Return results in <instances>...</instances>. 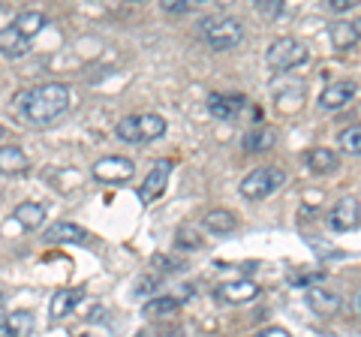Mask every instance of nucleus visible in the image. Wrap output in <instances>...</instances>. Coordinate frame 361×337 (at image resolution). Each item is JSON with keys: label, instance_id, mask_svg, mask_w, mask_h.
I'll use <instances>...</instances> for the list:
<instances>
[{"label": "nucleus", "instance_id": "1", "mask_svg": "<svg viewBox=\"0 0 361 337\" xmlns=\"http://www.w3.org/2000/svg\"><path fill=\"white\" fill-rule=\"evenodd\" d=\"M70 103H73V94L63 82H45L39 87H33V91L18 94L16 106L21 109V115H25L27 123H33V127H49V123H54L70 109Z\"/></svg>", "mask_w": 361, "mask_h": 337}, {"label": "nucleus", "instance_id": "2", "mask_svg": "<svg viewBox=\"0 0 361 337\" xmlns=\"http://www.w3.org/2000/svg\"><path fill=\"white\" fill-rule=\"evenodd\" d=\"M199 33H202V39H205L214 51H229V49H235L244 39V25H241V18L217 16V18H205V21H202Z\"/></svg>", "mask_w": 361, "mask_h": 337}, {"label": "nucleus", "instance_id": "3", "mask_svg": "<svg viewBox=\"0 0 361 337\" xmlns=\"http://www.w3.org/2000/svg\"><path fill=\"white\" fill-rule=\"evenodd\" d=\"M307 58H310L307 46H304V42H298L295 37H277V39L268 46V51H265V63H268L274 73H280V75L292 73L295 66H301Z\"/></svg>", "mask_w": 361, "mask_h": 337}, {"label": "nucleus", "instance_id": "4", "mask_svg": "<svg viewBox=\"0 0 361 337\" xmlns=\"http://www.w3.org/2000/svg\"><path fill=\"white\" fill-rule=\"evenodd\" d=\"M286 181V172L283 168H277V166H262V168H253V172H247L241 178V196L244 199H250V202H262L268 199L271 193H274L277 187H283Z\"/></svg>", "mask_w": 361, "mask_h": 337}, {"label": "nucleus", "instance_id": "5", "mask_svg": "<svg viewBox=\"0 0 361 337\" xmlns=\"http://www.w3.org/2000/svg\"><path fill=\"white\" fill-rule=\"evenodd\" d=\"M90 172H94V178H97V181H103V184H123L133 175V160H130V157L111 154V157L97 160Z\"/></svg>", "mask_w": 361, "mask_h": 337}, {"label": "nucleus", "instance_id": "6", "mask_svg": "<svg viewBox=\"0 0 361 337\" xmlns=\"http://www.w3.org/2000/svg\"><path fill=\"white\" fill-rule=\"evenodd\" d=\"M358 220H361V205H358V196H343L337 205L329 211V229L331 232H349V229H358Z\"/></svg>", "mask_w": 361, "mask_h": 337}, {"label": "nucleus", "instance_id": "7", "mask_svg": "<svg viewBox=\"0 0 361 337\" xmlns=\"http://www.w3.org/2000/svg\"><path fill=\"white\" fill-rule=\"evenodd\" d=\"M169 172H172V163H169V160H160V163H157L151 172H148V178H145L142 187H139V199L145 202V205H151L154 199L163 196V190H166V184H169Z\"/></svg>", "mask_w": 361, "mask_h": 337}, {"label": "nucleus", "instance_id": "8", "mask_svg": "<svg viewBox=\"0 0 361 337\" xmlns=\"http://www.w3.org/2000/svg\"><path fill=\"white\" fill-rule=\"evenodd\" d=\"M355 94H358V87H355L353 82H334V85H329V87H325V91L319 94V109L337 111V109H343V106L353 103Z\"/></svg>", "mask_w": 361, "mask_h": 337}, {"label": "nucleus", "instance_id": "9", "mask_svg": "<svg viewBox=\"0 0 361 337\" xmlns=\"http://www.w3.org/2000/svg\"><path fill=\"white\" fill-rule=\"evenodd\" d=\"M307 307L313 313H319V317H334V313L343 307V298L325 286H310L307 289Z\"/></svg>", "mask_w": 361, "mask_h": 337}, {"label": "nucleus", "instance_id": "10", "mask_svg": "<svg viewBox=\"0 0 361 337\" xmlns=\"http://www.w3.org/2000/svg\"><path fill=\"white\" fill-rule=\"evenodd\" d=\"M259 295V286L253 280H232V283H220L217 286V298L226 305H247Z\"/></svg>", "mask_w": 361, "mask_h": 337}, {"label": "nucleus", "instance_id": "11", "mask_svg": "<svg viewBox=\"0 0 361 337\" xmlns=\"http://www.w3.org/2000/svg\"><path fill=\"white\" fill-rule=\"evenodd\" d=\"M244 109V97H229V94H211L208 97V111L217 121H232L238 118V111Z\"/></svg>", "mask_w": 361, "mask_h": 337}, {"label": "nucleus", "instance_id": "12", "mask_svg": "<svg viewBox=\"0 0 361 337\" xmlns=\"http://www.w3.org/2000/svg\"><path fill=\"white\" fill-rule=\"evenodd\" d=\"M304 160H307V168L316 175H331L341 168V157H337V151H331V148H310L304 154Z\"/></svg>", "mask_w": 361, "mask_h": 337}, {"label": "nucleus", "instance_id": "13", "mask_svg": "<svg viewBox=\"0 0 361 337\" xmlns=\"http://www.w3.org/2000/svg\"><path fill=\"white\" fill-rule=\"evenodd\" d=\"M27 51H30V39L21 37V33H18L13 25L0 30V54H4V58L18 61V58H25Z\"/></svg>", "mask_w": 361, "mask_h": 337}, {"label": "nucleus", "instance_id": "14", "mask_svg": "<svg viewBox=\"0 0 361 337\" xmlns=\"http://www.w3.org/2000/svg\"><path fill=\"white\" fill-rule=\"evenodd\" d=\"M33 313L30 310H16L0 322V337H30L33 331Z\"/></svg>", "mask_w": 361, "mask_h": 337}, {"label": "nucleus", "instance_id": "15", "mask_svg": "<svg viewBox=\"0 0 361 337\" xmlns=\"http://www.w3.org/2000/svg\"><path fill=\"white\" fill-rule=\"evenodd\" d=\"M82 298H85V289H61V292H54V298H51V305H49L51 319L70 317V313L78 307V301H82Z\"/></svg>", "mask_w": 361, "mask_h": 337}, {"label": "nucleus", "instance_id": "16", "mask_svg": "<svg viewBox=\"0 0 361 337\" xmlns=\"http://www.w3.org/2000/svg\"><path fill=\"white\" fill-rule=\"evenodd\" d=\"M30 168V157L16 148V145H6L0 148V175H21Z\"/></svg>", "mask_w": 361, "mask_h": 337}, {"label": "nucleus", "instance_id": "17", "mask_svg": "<svg viewBox=\"0 0 361 337\" xmlns=\"http://www.w3.org/2000/svg\"><path fill=\"white\" fill-rule=\"evenodd\" d=\"M329 37H331V46L334 51H353L358 46V25H349V21H337V25H331L329 30Z\"/></svg>", "mask_w": 361, "mask_h": 337}, {"label": "nucleus", "instance_id": "18", "mask_svg": "<svg viewBox=\"0 0 361 337\" xmlns=\"http://www.w3.org/2000/svg\"><path fill=\"white\" fill-rule=\"evenodd\" d=\"M45 241H51V244H82L87 241V232L82 226H75V223H54V226L45 229Z\"/></svg>", "mask_w": 361, "mask_h": 337}, {"label": "nucleus", "instance_id": "19", "mask_svg": "<svg viewBox=\"0 0 361 337\" xmlns=\"http://www.w3.org/2000/svg\"><path fill=\"white\" fill-rule=\"evenodd\" d=\"M202 226H205L208 232H214V235H229V232L238 229V217L226 208H214L202 217Z\"/></svg>", "mask_w": 361, "mask_h": 337}, {"label": "nucleus", "instance_id": "20", "mask_svg": "<svg viewBox=\"0 0 361 337\" xmlns=\"http://www.w3.org/2000/svg\"><path fill=\"white\" fill-rule=\"evenodd\" d=\"M45 13H37V9H27V13H21L16 21H13V27L21 33V37H27V39H33L37 33L45 27Z\"/></svg>", "mask_w": 361, "mask_h": 337}, {"label": "nucleus", "instance_id": "21", "mask_svg": "<svg viewBox=\"0 0 361 337\" xmlns=\"http://www.w3.org/2000/svg\"><path fill=\"white\" fill-rule=\"evenodd\" d=\"M277 142V133L271 127H253L244 136V151H271Z\"/></svg>", "mask_w": 361, "mask_h": 337}, {"label": "nucleus", "instance_id": "22", "mask_svg": "<svg viewBox=\"0 0 361 337\" xmlns=\"http://www.w3.org/2000/svg\"><path fill=\"white\" fill-rule=\"evenodd\" d=\"M21 226L25 229H39L42 226V220H45V208L37 205V202H21V205L16 208V214H13Z\"/></svg>", "mask_w": 361, "mask_h": 337}, {"label": "nucleus", "instance_id": "23", "mask_svg": "<svg viewBox=\"0 0 361 337\" xmlns=\"http://www.w3.org/2000/svg\"><path fill=\"white\" fill-rule=\"evenodd\" d=\"M178 307H180V301H178V298H172V295H160V298L148 301V305L142 307V313H145L148 319H157V317H172V313H178Z\"/></svg>", "mask_w": 361, "mask_h": 337}, {"label": "nucleus", "instance_id": "24", "mask_svg": "<svg viewBox=\"0 0 361 337\" xmlns=\"http://www.w3.org/2000/svg\"><path fill=\"white\" fill-rule=\"evenodd\" d=\"M139 136L142 142H157L166 136V121L160 115H139Z\"/></svg>", "mask_w": 361, "mask_h": 337}, {"label": "nucleus", "instance_id": "25", "mask_svg": "<svg viewBox=\"0 0 361 337\" xmlns=\"http://www.w3.org/2000/svg\"><path fill=\"white\" fill-rule=\"evenodd\" d=\"M175 247L178 250H199L202 247V235L196 226H180L175 232Z\"/></svg>", "mask_w": 361, "mask_h": 337}, {"label": "nucleus", "instance_id": "26", "mask_svg": "<svg viewBox=\"0 0 361 337\" xmlns=\"http://www.w3.org/2000/svg\"><path fill=\"white\" fill-rule=\"evenodd\" d=\"M337 145H341V148L346 151V154H358L361 151V127H346V130H341V136H337Z\"/></svg>", "mask_w": 361, "mask_h": 337}, {"label": "nucleus", "instance_id": "27", "mask_svg": "<svg viewBox=\"0 0 361 337\" xmlns=\"http://www.w3.org/2000/svg\"><path fill=\"white\" fill-rule=\"evenodd\" d=\"M118 139L121 142H142V136H139V115H130V118H123L121 123H118Z\"/></svg>", "mask_w": 361, "mask_h": 337}, {"label": "nucleus", "instance_id": "28", "mask_svg": "<svg viewBox=\"0 0 361 337\" xmlns=\"http://www.w3.org/2000/svg\"><path fill=\"white\" fill-rule=\"evenodd\" d=\"M286 277H289V283H292V286H307V289H310L313 283L325 280V271H313V274H307V271H301V274H298V271H289Z\"/></svg>", "mask_w": 361, "mask_h": 337}, {"label": "nucleus", "instance_id": "29", "mask_svg": "<svg viewBox=\"0 0 361 337\" xmlns=\"http://www.w3.org/2000/svg\"><path fill=\"white\" fill-rule=\"evenodd\" d=\"M256 9H259V13H265V16H280L283 4H280V0H259Z\"/></svg>", "mask_w": 361, "mask_h": 337}, {"label": "nucleus", "instance_id": "30", "mask_svg": "<svg viewBox=\"0 0 361 337\" xmlns=\"http://www.w3.org/2000/svg\"><path fill=\"white\" fill-rule=\"evenodd\" d=\"M163 13H187V9H190V4H187V0H163Z\"/></svg>", "mask_w": 361, "mask_h": 337}, {"label": "nucleus", "instance_id": "31", "mask_svg": "<svg viewBox=\"0 0 361 337\" xmlns=\"http://www.w3.org/2000/svg\"><path fill=\"white\" fill-rule=\"evenodd\" d=\"M256 337H292V334L286 329H277V325H268V329H262Z\"/></svg>", "mask_w": 361, "mask_h": 337}, {"label": "nucleus", "instance_id": "32", "mask_svg": "<svg viewBox=\"0 0 361 337\" xmlns=\"http://www.w3.org/2000/svg\"><path fill=\"white\" fill-rule=\"evenodd\" d=\"M331 9L334 13H346V9H353V0H331Z\"/></svg>", "mask_w": 361, "mask_h": 337}, {"label": "nucleus", "instance_id": "33", "mask_svg": "<svg viewBox=\"0 0 361 337\" xmlns=\"http://www.w3.org/2000/svg\"><path fill=\"white\" fill-rule=\"evenodd\" d=\"M4 133H6V130H4V127H0V139H4Z\"/></svg>", "mask_w": 361, "mask_h": 337}, {"label": "nucleus", "instance_id": "34", "mask_svg": "<svg viewBox=\"0 0 361 337\" xmlns=\"http://www.w3.org/2000/svg\"><path fill=\"white\" fill-rule=\"evenodd\" d=\"M0 307H4V295H0Z\"/></svg>", "mask_w": 361, "mask_h": 337}]
</instances>
